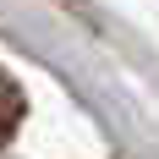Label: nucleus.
I'll list each match as a JSON object with an SVG mask.
<instances>
[{"label": "nucleus", "instance_id": "obj_1", "mask_svg": "<svg viewBox=\"0 0 159 159\" xmlns=\"http://www.w3.org/2000/svg\"><path fill=\"white\" fill-rule=\"evenodd\" d=\"M22 110H28V104H22V88H16V82L6 77V71H0V143H6V137L16 132Z\"/></svg>", "mask_w": 159, "mask_h": 159}]
</instances>
